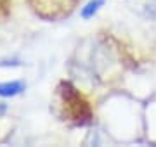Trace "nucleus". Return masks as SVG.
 I'll return each instance as SVG.
<instances>
[{"label": "nucleus", "instance_id": "f03ea898", "mask_svg": "<svg viewBox=\"0 0 156 147\" xmlns=\"http://www.w3.org/2000/svg\"><path fill=\"white\" fill-rule=\"evenodd\" d=\"M106 4V0H89L83 7H82V11H80V16L82 19H92V17L101 11V7Z\"/></svg>", "mask_w": 156, "mask_h": 147}, {"label": "nucleus", "instance_id": "f257e3e1", "mask_svg": "<svg viewBox=\"0 0 156 147\" xmlns=\"http://www.w3.org/2000/svg\"><path fill=\"white\" fill-rule=\"evenodd\" d=\"M24 90V83L23 81H5L0 83V97H16Z\"/></svg>", "mask_w": 156, "mask_h": 147}]
</instances>
